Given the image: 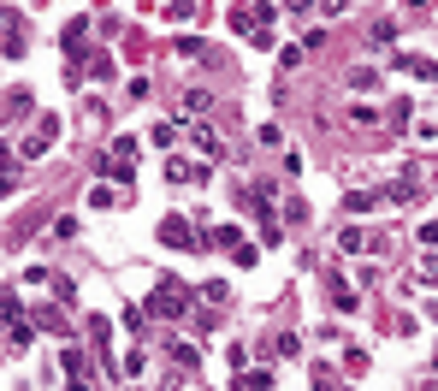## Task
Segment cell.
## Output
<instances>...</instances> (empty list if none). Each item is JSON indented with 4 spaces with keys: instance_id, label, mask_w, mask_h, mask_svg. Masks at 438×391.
<instances>
[{
    "instance_id": "6da1fadb",
    "label": "cell",
    "mask_w": 438,
    "mask_h": 391,
    "mask_svg": "<svg viewBox=\"0 0 438 391\" xmlns=\"http://www.w3.org/2000/svg\"><path fill=\"white\" fill-rule=\"evenodd\" d=\"M148 314H160V320H178V314H190V291L166 279L160 291H155V302H148Z\"/></svg>"
},
{
    "instance_id": "7a4b0ae2",
    "label": "cell",
    "mask_w": 438,
    "mask_h": 391,
    "mask_svg": "<svg viewBox=\"0 0 438 391\" xmlns=\"http://www.w3.org/2000/svg\"><path fill=\"white\" fill-rule=\"evenodd\" d=\"M54 131H60V125H54V119H42V125H36V137H30V143H24V160H36V155H42V148H47V143H54Z\"/></svg>"
},
{
    "instance_id": "3957f363",
    "label": "cell",
    "mask_w": 438,
    "mask_h": 391,
    "mask_svg": "<svg viewBox=\"0 0 438 391\" xmlns=\"http://www.w3.org/2000/svg\"><path fill=\"white\" fill-rule=\"evenodd\" d=\"M160 237H166V243H190V226H184V219H166Z\"/></svg>"
},
{
    "instance_id": "277c9868",
    "label": "cell",
    "mask_w": 438,
    "mask_h": 391,
    "mask_svg": "<svg viewBox=\"0 0 438 391\" xmlns=\"http://www.w3.org/2000/svg\"><path fill=\"white\" fill-rule=\"evenodd\" d=\"M12 184H18V178H12V172H0V196H12Z\"/></svg>"
}]
</instances>
